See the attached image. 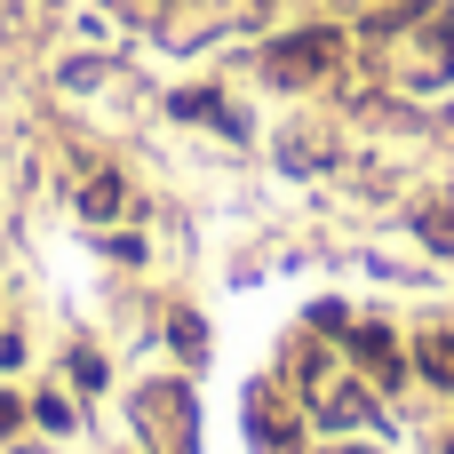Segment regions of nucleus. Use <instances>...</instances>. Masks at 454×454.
I'll list each match as a JSON object with an SVG mask.
<instances>
[{"mask_svg":"<svg viewBox=\"0 0 454 454\" xmlns=\"http://www.w3.org/2000/svg\"><path fill=\"white\" fill-rule=\"evenodd\" d=\"M431 375H447V383H454V343H431Z\"/></svg>","mask_w":454,"mask_h":454,"instance_id":"f257e3e1","label":"nucleus"}]
</instances>
